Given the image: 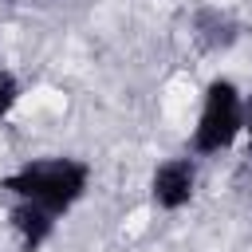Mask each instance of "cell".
Wrapping results in <instances>:
<instances>
[{"mask_svg": "<svg viewBox=\"0 0 252 252\" xmlns=\"http://www.w3.org/2000/svg\"><path fill=\"white\" fill-rule=\"evenodd\" d=\"M193 189H197V169H193L189 158H169V161H161V165L154 169L150 197H154L158 209H169V213H173V209L189 205Z\"/></svg>", "mask_w": 252, "mask_h": 252, "instance_id": "3957f363", "label": "cell"}, {"mask_svg": "<svg viewBox=\"0 0 252 252\" xmlns=\"http://www.w3.org/2000/svg\"><path fill=\"white\" fill-rule=\"evenodd\" d=\"M12 228L24 236V248H28V252H35V248L51 236V228H55V213H51V209H43V205L20 201V205L12 209Z\"/></svg>", "mask_w": 252, "mask_h": 252, "instance_id": "277c9868", "label": "cell"}, {"mask_svg": "<svg viewBox=\"0 0 252 252\" xmlns=\"http://www.w3.org/2000/svg\"><path fill=\"white\" fill-rule=\"evenodd\" d=\"M87 177H91V169L75 158H39V161H28L16 173H8L4 189L16 193L20 201L43 205L51 213H67L87 193Z\"/></svg>", "mask_w": 252, "mask_h": 252, "instance_id": "6da1fadb", "label": "cell"}, {"mask_svg": "<svg viewBox=\"0 0 252 252\" xmlns=\"http://www.w3.org/2000/svg\"><path fill=\"white\" fill-rule=\"evenodd\" d=\"M248 154H252V106H248Z\"/></svg>", "mask_w": 252, "mask_h": 252, "instance_id": "52a82bcc", "label": "cell"}, {"mask_svg": "<svg viewBox=\"0 0 252 252\" xmlns=\"http://www.w3.org/2000/svg\"><path fill=\"white\" fill-rule=\"evenodd\" d=\"M16 98H20V83H16L8 71H0V118L16 106Z\"/></svg>", "mask_w": 252, "mask_h": 252, "instance_id": "8992f818", "label": "cell"}, {"mask_svg": "<svg viewBox=\"0 0 252 252\" xmlns=\"http://www.w3.org/2000/svg\"><path fill=\"white\" fill-rule=\"evenodd\" d=\"M193 35H197L201 47L217 51V47H228V43L236 39V24H232L228 16H220V12H197V20H193Z\"/></svg>", "mask_w": 252, "mask_h": 252, "instance_id": "5b68a950", "label": "cell"}, {"mask_svg": "<svg viewBox=\"0 0 252 252\" xmlns=\"http://www.w3.org/2000/svg\"><path fill=\"white\" fill-rule=\"evenodd\" d=\"M244 126V102H240V91L228 83V79H217L209 83L205 91V106H201V118H197V130H193V150L197 154H217L224 150Z\"/></svg>", "mask_w": 252, "mask_h": 252, "instance_id": "7a4b0ae2", "label": "cell"}]
</instances>
